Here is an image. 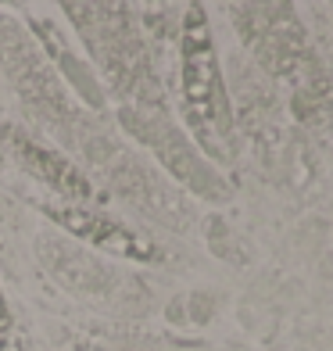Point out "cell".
Instances as JSON below:
<instances>
[{
  "label": "cell",
  "mask_w": 333,
  "mask_h": 351,
  "mask_svg": "<svg viewBox=\"0 0 333 351\" xmlns=\"http://www.w3.org/2000/svg\"><path fill=\"white\" fill-rule=\"evenodd\" d=\"M183 108L204 147L222 151L230 140V104L201 4H190L183 22Z\"/></svg>",
  "instance_id": "6da1fadb"
},
{
  "label": "cell",
  "mask_w": 333,
  "mask_h": 351,
  "mask_svg": "<svg viewBox=\"0 0 333 351\" xmlns=\"http://www.w3.org/2000/svg\"><path fill=\"white\" fill-rule=\"evenodd\" d=\"M236 22L244 25L251 47H258L262 61L276 72H287L305 51L291 0H236Z\"/></svg>",
  "instance_id": "7a4b0ae2"
},
{
  "label": "cell",
  "mask_w": 333,
  "mask_h": 351,
  "mask_svg": "<svg viewBox=\"0 0 333 351\" xmlns=\"http://www.w3.org/2000/svg\"><path fill=\"white\" fill-rule=\"evenodd\" d=\"M43 212L51 215L61 230H69L72 237L86 241L101 251H111L119 258H133V262H151L158 258L154 244H147L144 237H136L133 230H125L122 222L108 219L101 212H86L79 204H43Z\"/></svg>",
  "instance_id": "3957f363"
},
{
  "label": "cell",
  "mask_w": 333,
  "mask_h": 351,
  "mask_svg": "<svg viewBox=\"0 0 333 351\" xmlns=\"http://www.w3.org/2000/svg\"><path fill=\"white\" fill-rule=\"evenodd\" d=\"M11 147H14V158L22 162V169H29L40 183L54 186L58 194H65L69 201H86V197L93 194V186L86 183V176L79 172L69 158L47 151L43 143L29 140V136H22V133H11Z\"/></svg>",
  "instance_id": "277c9868"
},
{
  "label": "cell",
  "mask_w": 333,
  "mask_h": 351,
  "mask_svg": "<svg viewBox=\"0 0 333 351\" xmlns=\"http://www.w3.org/2000/svg\"><path fill=\"white\" fill-rule=\"evenodd\" d=\"M11 344H14V319H11L4 291H0V351H11Z\"/></svg>",
  "instance_id": "5b68a950"
}]
</instances>
